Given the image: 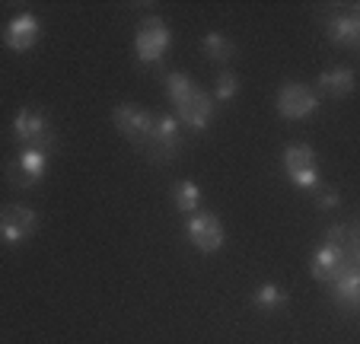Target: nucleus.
I'll return each mask as SVG.
<instances>
[{"label":"nucleus","instance_id":"nucleus-5","mask_svg":"<svg viewBox=\"0 0 360 344\" xmlns=\"http://www.w3.org/2000/svg\"><path fill=\"white\" fill-rule=\"evenodd\" d=\"M13 137L22 147H39V150L55 147V131H51L48 118L39 108H29V106L13 115Z\"/></svg>","mask_w":360,"mask_h":344},{"label":"nucleus","instance_id":"nucleus-19","mask_svg":"<svg viewBox=\"0 0 360 344\" xmlns=\"http://www.w3.org/2000/svg\"><path fill=\"white\" fill-rule=\"evenodd\" d=\"M313 195H316V204H319L322 210H335V208L341 204L338 189H328V185H319V189H316Z\"/></svg>","mask_w":360,"mask_h":344},{"label":"nucleus","instance_id":"nucleus-14","mask_svg":"<svg viewBox=\"0 0 360 344\" xmlns=\"http://www.w3.org/2000/svg\"><path fill=\"white\" fill-rule=\"evenodd\" d=\"M201 48L214 64H226L236 58V45H233V39H226L224 32H207L201 42Z\"/></svg>","mask_w":360,"mask_h":344},{"label":"nucleus","instance_id":"nucleus-15","mask_svg":"<svg viewBox=\"0 0 360 344\" xmlns=\"http://www.w3.org/2000/svg\"><path fill=\"white\" fill-rule=\"evenodd\" d=\"M172 204H176V210H182V214H195V210L201 208V189H198V182L182 179V182L172 185Z\"/></svg>","mask_w":360,"mask_h":344},{"label":"nucleus","instance_id":"nucleus-6","mask_svg":"<svg viewBox=\"0 0 360 344\" xmlns=\"http://www.w3.org/2000/svg\"><path fill=\"white\" fill-rule=\"evenodd\" d=\"M39 229V214L26 204H7L0 210V239L7 246H22Z\"/></svg>","mask_w":360,"mask_h":344},{"label":"nucleus","instance_id":"nucleus-13","mask_svg":"<svg viewBox=\"0 0 360 344\" xmlns=\"http://www.w3.org/2000/svg\"><path fill=\"white\" fill-rule=\"evenodd\" d=\"M319 89L328 96H335V99H345V96H351L354 89H357V74H354L351 68L326 70V74L319 77Z\"/></svg>","mask_w":360,"mask_h":344},{"label":"nucleus","instance_id":"nucleus-18","mask_svg":"<svg viewBox=\"0 0 360 344\" xmlns=\"http://www.w3.org/2000/svg\"><path fill=\"white\" fill-rule=\"evenodd\" d=\"M236 93H239V77L233 74V70H224V74L217 77V83H214V99L230 102Z\"/></svg>","mask_w":360,"mask_h":344},{"label":"nucleus","instance_id":"nucleus-12","mask_svg":"<svg viewBox=\"0 0 360 344\" xmlns=\"http://www.w3.org/2000/svg\"><path fill=\"white\" fill-rule=\"evenodd\" d=\"M328 39L338 48H360V16L357 13H338L328 20Z\"/></svg>","mask_w":360,"mask_h":344},{"label":"nucleus","instance_id":"nucleus-17","mask_svg":"<svg viewBox=\"0 0 360 344\" xmlns=\"http://www.w3.org/2000/svg\"><path fill=\"white\" fill-rule=\"evenodd\" d=\"M195 87H198V83L191 80L188 74H182V70H172V74H166V93H169L172 106H176L182 96H188Z\"/></svg>","mask_w":360,"mask_h":344},{"label":"nucleus","instance_id":"nucleus-16","mask_svg":"<svg viewBox=\"0 0 360 344\" xmlns=\"http://www.w3.org/2000/svg\"><path fill=\"white\" fill-rule=\"evenodd\" d=\"M252 303L259 306V310H281V306H287V293L278 284H262L259 291H255V297H252Z\"/></svg>","mask_w":360,"mask_h":344},{"label":"nucleus","instance_id":"nucleus-7","mask_svg":"<svg viewBox=\"0 0 360 344\" xmlns=\"http://www.w3.org/2000/svg\"><path fill=\"white\" fill-rule=\"evenodd\" d=\"M45 172H48V150L26 147L7 166V182L13 189H32V185H39L45 179Z\"/></svg>","mask_w":360,"mask_h":344},{"label":"nucleus","instance_id":"nucleus-4","mask_svg":"<svg viewBox=\"0 0 360 344\" xmlns=\"http://www.w3.org/2000/svg\"><path fill=\"white\" fill-rule=\"evenodd\" d=\"M185 233H188L191 246H195L198 252H204V255H214V252L224 249V223H220L217 214H211V210H195V214H188V223H185Z\"/></svg>","mask_w":360,"mask_h":344},{"label":"nucleus","instance_id":"nucleus-3","mask_svg":"<svg viewBox=\"0 0 360 344\" xmlns=\"http://www.w3.org/2000/svg\"><path fill=\"white\" fill-rule=\"evenodd\" d=\"M284 172L300 191H309V195L322 185L319 166H316V150L306 147V144H293V147L284 150Z\"/></svg>","mask_w":360,"mask_h":344},{"label":"nucleus","instance_id":"nucleus-9","mask_svg":"<svg viewBox=\"0 0 360 344\" xmlns=\"http://www.w3.org/2000/svg\"><path fill=\"white\" fill-rule=\"evenodd\" d=\"M319 108V96L316 89H309L306 83H284L278 89V112L290 122H300V118H309V115Z\"/></svg>","mask_w":360,"mask_h":344},{"label":"nucleus","instance_id":"nucleus-1","mask_svg":"<svg viewBox=\"0 0 360 344\" xmlns=\"http://www.w3.org/2000/svg\"><path fill=\"white\" fill-rule=\"evenodd\" d=\"M112 122L122 131V137H128L143 156L153 153V122H157L153 112H147L141 106H118L112 112Z\"/></svg>","mask_w":360,"mask_h":344},{"label":"nucleus","instance_id":"nucleus-10","mask_svg":"<svg viewBox=\"0 0 360 344\" xmlns=\"http://www.w3.org/2000/svg\"><path fill=\"white\" fill-rule=\"evenodd\" d=\"M39 39H41V23L35 13H16V16H10L7 26H4V45L16 54L35 48Z\"/></svg>","mask_w":360,"mask_h":344},{"label":"nucleus","instance_id":"nucleus-11","mask_svg":"<svg viewBox=\"0 0 360 344\" xmlns=\"http://www.w3.org/2000/svg\"><path fill=\"white\" fill-rule=\"evenodd\" d=\"M328 291H332V300L341 306L345 312H354L360 306V271L357 265L354 268H345L332 284H328Z\"/></svg>","mask_w":360,"mask_h":344},{"label":"nucleus","instance_id":"nucleus-2","mask_svg":"<svg viewBox=\"0 0 360 344\" xmlns=\"http://www.w3.org/2000/svg\"><path fill=\"white\" fill-rule=\"evenodd\" d=\"M172 45V32L160 16H147V20L137 26L134 35V54L141 64H160L166 58Z\"/></svg>","mask_w":360,"mask_h":344},{"label":"nucleus","instance_id":"nucleus-8","mask_svg":"<svg viewBox=\"0 0 360 344\" xmlns=\"http://www.w3.org/2000/svg\"><path fill=\"white\" fill-rule=\"evenodd\" d=\"M176 122L191 131H204L214 122V99L201 87H195L188 96L176 102Z\"/></svg>","mask_w":360,"mask_h":344}]
</instances>
